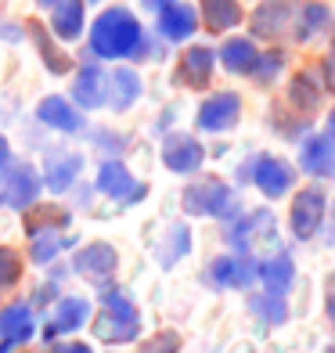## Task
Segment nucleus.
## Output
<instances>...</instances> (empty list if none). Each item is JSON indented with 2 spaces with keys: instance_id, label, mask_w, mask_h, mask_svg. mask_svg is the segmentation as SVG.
Here are the masks:
<instances>
[{
  "instance_id": "nucleus-1",
  "label": "nucleus",
  "mask_w": 335,
  "mask_h": 353,
  "mask_svg": "<svg viewBox=\"0 0 335 353\" xmlns=\"http://www.w3.org/2000/svg\"><path fill=\"white\" fill-rule=\"evenodd\" d=\"M145 33L141 22L134 19L126 8H108L98 14V22L90 29V51L98 58H130V54H145Z\"/></svg>"
},
{
  "instance_id": "nucleus-5",
  "label": "nucleus",
  "mask_w": 335,
  "mask_h": 353,
  "mask_svg": "<svg viewBox=\"0 0 335 353\" xmlns=\"http://www.w3.org/2000/svg\"><path fill=\"white\" fill-rule=\"evenodd\" d=\"M321 220H325V191L321 188L299 191V195L292 199V234L299 238V242H307V238L317 234Z\"/></svg>"
},
{
  "instance_id": "nucleus-32",
  "label": "nucleus",
  "mask_w": 335,
  "mask_h": 353,
  "mask_svg": "<svg viewBox=\"0 0 335 353\" xmlns=\"http://www.w3.org/2000/svg\"><path fill=\"white\" fill-rule=\"evenodd\" d=\"M252 310H256L260 317H267L270 325H281L285 314H289V310H285V303H281V296H274V292H270V296H256V299H252Z\"/></svg>"
},
{
  "instance_id": "nucleus-7",
  "label": "nucleus",
  "mask_w": 335,
  "mask_h": 353,
  "mask_svg": "<svg viewBox=\"0 0 335 353\" xmlns=\"http://www.w3.org/2000/svg\"><path fill=\"white\" fill-rule=\"evenodd\" d=\"M98 188L105 191L108 199H119V202H137L145 199V184H137L130 170H126L119 159H108V163H101L98 170Z\"/></svg>"
},
{
  "instance_id": "nucleus-39",
  "label": "nucleus",
  "mask_w": 335,
  "mask_h": 353,
  "mask_svg": "<svg viewBox=\"0 0 335 353\" xmlns=\"http://www.w3.org/2000/svg\"><path fill=\"white\" fill-rule=\"evenodd\" d=\"M166 4H173V0H145V8H155V11H163Z\"/></svg>"
},
{
  "instance_id": "nucleus-34",
  "label": "nucleus",
  "mask_w": 335,
  "mask_h": 353,
  "mask_svg": "<svg viewBox=\"0 0 335 353\" xmlns=\"http://www.w3.org/2000/svg\"><path fill=\"white\" fill-rule=\"evenodd\" d=\"M281 54L278 51H267L263 58H256V65H252V76H256L260 79V83H270V79H274L278 76V69H281Z\"/></svg>"
},
{
  "instance_id": "nucleus-26",
  "label": "nucleus",
  "mask_w": 335,
  "mask_h": 353,
  "mask_svg": "<svg viewBox=\"0 0 335 353\" xmlns=\"http://www.w3.org/2000/svg\"><path fill=\"white\" fill-rule=\"evenodd\" d=\"M29 33H33V43H37V51L43 54V61H47V69H51L54 76H61V72H69V54L65 51H54V40L47 37V29L40 26V22H33L29 26Z\"/></svg>"
},
{
  "instance_id": "nucleus-4",
  "label": "nucleus",
  "mask_w": 335,
  "mask_h": 353,
  "mask_svg": "<svg viewBox=\"0 0 335 353\" xmlns=\"http://www.w3.org/2000/svg\"><path fill=\"white\" fill-rule=\"evenodd\" d=\"M43 191V181L33 166H8L4 184H0V202L11 210H29Z\"/></svg>"
},
{
  "instance_id": "nucleus-22",
  "label": "nucleus",
  "mask_w": 335,
  "mask_h": 353,
  "mask_svg": "<svg viewBox=\"0 0 335 353\" xmlns=\"http://www.w3.org/2000/svg\"><path fill=\"white\" fill-rule=\"evenodd\" d=\"M202 19H205V29L227 33V29L242 22V8H238V0H202Z\"/></svg>"
},
{
  "instance_id": "nucleus-31",
  "label": "nucleus",
  "mask_w": 335,
  "mask_h": 353,
  "mask_svg": "<svg viewBox=\"0 0 335 353\" xmlns=\"http://www.w3.org/2000/svg\"><path fill=\"white\" fill-rule=\"evenodd\" d=\"M61 228H69V213H61V210H40L37 216L29 213L26 216V231L33 234V231H61Z\"/></svg>"
},
{
  "instance_id": "nucleus-28",
  "label": "nucleus",
  "mask_w": 335,
  "mask_h": 353,
  "mask_svg": "<svg viewBox=\"0 0 335 353\" xmlns=\"http://www.w3.org/2000/svg\"><path fill=\"white\" fill-rule=\"evenodd\" d=\"M87 314H90V307L83 299H65L58 307V317H54V325H51V332L47 335H58V332H72V328H79L87 321Z\"/></svg>"
},
{
  "instance_id": "nucleus-17",
  "label": "nucleus",
  "mask_w": 335,
  "mask_h": 353,
  "mask_svg": "<svg viewBox=\"0 0 335 353\" xmlns=\"http://www.w3.org/2000/svg\"><path fill=\"white\" fill-rule=\"evenodd\" d=\"M51 33L58 40H76L83 33V0H58L51 14Z\"/></svg>"
},
{
  "instance_id": "nucleus-3",
  "label": "nucleus",
  "mask_w": 335,
  "mask_h": 353,
  "mask_svg": "<svg viewBox=\"0 0 335 353\" xmlns=\"http://www.w3.org/2000/svg\"><path fill=\"white\" fill-rule=\"evenodd\" d=\"M184 210L191 216H220V220H231L238 202L231 195V188L223 181H199L184 191Z\"/></svg>"
},
{
  "instance_id": "nucleus-38",
  "label": "nucleus",
  "mask_w": 335,
  "mask_h": 353,
  "mask_svg": "<svg viewBox=\"0 0 335 353\" xmlns=\"http://www.w3.org/2000/svg\"><path fill=\"white\" fill-rule=\"evenodd\" d=\"M58 353H90V346H83V343H65V346H58Z\"/></svg>"
},
{
  "instance_id": "nucleus-12",
  "label": "nucleus",
  "mask_w": 335,
  "mask_h": 353,
  "mask_svg": "<svg viewBox=\"0 0 335 353\" xmlns=\"http://www.w3.org/2000/svg\"><path fill=\"white\" fill-rule=\"evenodd\" d=\"M210 274L216 285H231V288H245L260 278V267L245 260V256H220V260L210 267Z\"/></svg>"
},
{
  "instance_id": "nucleus-27",
  "label": "nucleus",
  "mask_w": 335,
  "mask_h": 353,
  "mask_svg": "<svg viewBox=\"0 0 335 353\" xmlns=\"http://www.w3.org/2000/svg\"><path fill=\"white\" fill-rule=\"evenodd\" d=\"M328 26V8L325 4H303L299 8V22H296V40H310Z\"/></svg>"
},
{
  "instance_id": "nucleus-15",
  "label": "nucleus",
  "mask_w": 335,
  "mask_h": 353,
  "mask_svg": "<svg viewBox=\"0 0 335 353\" xmlns=\"http://www.w3.org/2000/svg\"><path fill=\"white\" fill-rule=\"evenodd\" d=\"M72 98L83 105V108L105 105V101H108V79H105V72L94 69V65H87L83 72L76 76V83H72Z\"/></svg>"
},
{
  "instance_id": "nucleus-23",
  "label": "nucleus",
  "mask_w": 335,
  "mask_h": 353,
  "mask_svg": "<svg viewBox=\"0 0 335 353\" xmlns=\"http://www.w3.org/2000/svg\"><path fill=\"white\" fill-rule=\"evenodd\" d=\"M256 58H260V51H256V43L252 40H227L220 47V65L227 69V72H252V65H256Z\"/></svg>"
},
{
  "instance_id": "nucleus-24",
  "label": "nucleus",
  "mask_w": 335,
  "mask_h": 353,
  "mask_svg": "<svg viewBox=\"0 0 335 353\" xmlns=\"http://www.w3.org/2000/svg\"><path fill=\"white\" fill-rule=\"evenodd\" d=\"M270 231H274V220H270V213L267 210H260V213H252V216H245L238 228L231 231V238L238 242V249H252V242L263 234V238H270Z\"/></svg>"
},
{
  "instance_id": "nucleus-33",
  "label": "nucleus",
  "mask_w": 335,
  "mask_h": 353,
  "mask_svg": "<svg viewBox=\"0 0 335 353\" xmlns=\"http://www.w3.org/2000/svg\"><path fill=\"white\" fill-rule=\"evenodd\" d=\"M19 274H22V260H19V252H14V249H0V292L19 281Z\"/></svg>"
},
{
  "instance_id": "nucleus-13",
  "label": "nucleus",
  "mask_w": 335,
  "mask_h": 353,
  "mask_svg": "<svg viewBox=\"0 0 335 353\" xmlns=\"http://www.w3.org/2000/svg\"><path fill=\"white\" fill-rule=\"evenodd\" d=\"M199 26V11L187 4H166L159 11V33L166 40H187Z\"/></svg>"
},
{
  "instance_id": "nucleus-14",
  "label": "nucleus",
  "mask_w": 335,
  "mask_h": 353,
  "mask_svg": "<svg viewBox=\"0 0 335 353\" xmlns=\"http://www.w3.org/2000/svg\"><path fill=\"white\" fill-rule=\"evenodd\" d=\"M299 166L307 170L310 176H328L335 173V148L328 137H307L299 152Z\"/></svg>"
},
{
  "instance_id": "nucleus-35",
  "label": "nucleus",
  "mask_w": 335,
  "mask_h": 353,
  "mask_svg": "<svg viewBox=\"0 0 335 353\" xmlns=\"http://www.w3.org/2000/svg\"><path fill=\"white\" fill-rule=\"evenodd\" d=\"M177 350H181L177 332H159L155 339H148L145 346H141V353H177Z\"/></svg>"
},
{
  "instance_id": "nucleus-11",
  "label": "nucleus",
  "mask_w": 335,
  "mask_h": 353,
  "mask_svg": "<svg viewBox=\"0 0 335 353\" xmlns=\"http://www.w3.org/2000/svg\"><path fill=\"white\" fill-rule=\"evenodd\" d=\"M213 61H216V54L210 51V47H187L181 65H177L181 83L191 87V90H202L213 79Z\"/></svg>"
},
{
  "instance_id": "nucleus-25",
  "label": "nucleus",
  "mask_w": 335,
  "mask_h": 353,
  "mask_svg": "<svg viewBox=\"0 0 335 353\" xmlns=\"http://www.w3.org/2000/svg\"><path fill=\"white\" fill-rule=\"evenodd\" d=\"M79 155H65V159H54L51 163V170H47V176H43V188H51V191H69L72 184H76V176H79Z\"/></svg>"
},
{
  "instance_id": "nucleus-18",
  "label": "nucleus",
  "mask_w": 335,
  "mask_h": 353,
  "mask_svg": "<svg viewBox=\"0 0 335 353\" xmlns=\"http://www.w3.org/2000/svg\"><path fill=\"white\" fill-rule=\"evenodd\" d=\"M37 116H40V123L54 126V130H61V134H76L79 130V112L65 98H43L40 108H37Z\"/></svg>"
},
{
  "instance_id": "nucleus-19",
  "label": "nucleus",
  "mask_w": 335,
  "mask_h": 353,
  "mask_svg": "<svg viewBox=\"0 0 335 353\" xmlns=\"http://www.w3.org/2000/svg\"><path fill=\"white\" fill-rule=\"evenodd\" d=\"M292 274H296V267H292V260H289V252H274L270 260L260 263V278H263V285H267V292H274V296L289 292Z\"/></svg>"
},
{
  "instance_id": "nucleus-37",
  "label": "nucleus",
  "mask_w": 335,
  "mask_h": 353,
  "mask_svg": "<svg viewBox=\"0 0 335 353\" xmlns=\"http://www.w3.org/2000/svg\"><path fill=\"white\" fill-rule=\"evenodd\" d=\"M8 166H11V148H8V141L0 137V173H4Z\"/></svg>"
},
{
  "instance_id": "nucleus-10",
  "label": "nucleus",
  "mask_w": 335,
  "mask_h": 353,
  "mask_svg": "<svg viewBox=\"0 0 335 353\" xmlns=\"http://www.w3.org/2000/svg\"><path fill=\"white\" fill-rule=\"evenodd\" d=\"M76 270H79V274H83L87 281L105 285V281L112 278V270H116V249L105 245V242L87 245L83 252L76 256Z\"/></svg>"
},
{
  "instance_id": "nucleus-20",
  "label": "nucleus",
  "mask_w": 335,
  "mask_h": 353,
  "mask_svg": "<svg viewBox=\"0 0 335 353\" xmlns=\"http://www.w3.org/2000/svg\"><path fill=\"white\" fill-rule=\"evenodd\" d=\"M137 98H141V79H137L134 69H116L108 76V101L116 112L130 108Z\"/></svg>"
},
{
  "instance_id": "nucleus-36",
  "label": "nucleus",
  "mask_w": 335,
  "mask_h": 353,
  "mask_svg": "<svg viewBox=\"0 0 335 353\" xmlns=\"http://www.w3.org/2000/svg\"><path fill=\"white\" fill-rule=\"evenodd\" d=\"M325 79H328V87L335 90V51H328V58H325Z\"/></svg>"
},
{
  "instance_id": "nucleus-40",
  "label": "nucleus",
  "mask_w": 335,
  "mask_h": 353,
  "mask_svg": "<svg viewBox=\"0 0 335 353\" xmlns=\"http://www.w3.org/2000/svg\"><path fill=\"white\" fill-rule=\"evenodd\" d=\"M328 141L335 144V112H332V116H328Z\"/></svg>"
},
{
  "instance_id": "nucleus-2",
  "label": "nucleus",
  "mask_w": 335,
  "mask_h": 353,
  "mask_svg": "<svg viewBox=\"0 0 335 353\" xmlns=\"http://www.w3.org/2000/svg\"><path fill=\"white\" fill-rule=\"evenodd\" d=\"M137 332H141V321H137L134 303L123 292H105L101 314L94 321V335L105 343H130Z\"/></svg>"
},
{
  "instance_id": "nucleus-8",
  "label": "nucleus",
  "mask_w": 335,
  "mask_h": 353,
  "mask_svg": "<svg viewBox=\"0 0 335 353\" xmlns=\"http://www.w3.org/2000/svg\"><path fill=\"white\" fill-rule=\"evenodd\" d=\"M252 184H256L267 199H281L285 191L292 188V166L285 163V159L260 155L256 166H252Z\"/></svg>"
},
{
  "instance_id": "nucleus-21",
  "label": "nucleus",
  "mask_w": 335,
  "mask_h": 353,
  "mask_svg": "<svg viewBox=\"0 0 335 353\" xmlns=\"http://www.w3.org/2000/svg\"><path fill=\"white\" fill-rule=\"evenodd\" d=\"M0 332H4V346H0V353H8L11 343H26L29 335H33V314H29V307H8L4 317H0Z\"/></svg>"
},
{
  "instance_id": "nucleus-29",
  "label": "nucleus",
  "mask_w": 335,
  "mask_h": 353,
  "mask_svg": "<svg viewBox=\"0 0 335 353\" xmlns=\"http://www.w3.org/2000/svg\"><path fill=\"white\" fill-rule=\"evenodd\" d=\"M289 101H292L299 112H314V108H317V101H321V90H317V83H314L310 72H299V76L292 79Z\"/></svg>"
},
{
  "instance_id": "nucleus-6",
  "label": "nucleus",
  "mask_w": 335,
  "mask_h": 353,
  "mask_svg": "<svg viewBox=\"0 0 335 353\" xmlns=\"http://www.w3.org/2000/svg\"><path fill=\"white\" fill-rule=\"evenodd\" d=\"M238 116H242V101H238V94H231V90L213 94V98L202 101V108H199V130L223 134V130H231V126L238 123Z\"/></svg>"
},
{
  "instance_id": "nucleus-41",
  "label": "nucleus",
  "mask_w": 335,
  "mask_h": 353,
  "mask_svg": "<svg viewBox=\"0 0 335 353\" xmlns=\"http://www.w3.org/2000/svg\"><path fill=\"white\" fill-rule=\"evenodd\" d=\"M40 4H58V0H40Z\"/></svg>"
},
{
  "instance_id": "nucleus-9",
  "label": "nucleus",
  "mask_w": 335,
  "mask_h": 353,
  "mask_svg": "<svg viewBox=\"0 0 335 353\" xmlns=\"http://www.w3.org/2000/svg\"><path fill=\"white\" fill-rule=\"evenodd\" d=\"M202 159H205V152H202V144L191 134H173L163 144V163L173 173H195L202 166Z\"/></svg>"
},
{
  "instance_id": "nucleus-16",
  "label": "nucleus",
  "mask_w": 335,
  "mask_h": 353,
  "mask_svg": "<svg viewBox=\"0 0 335 353\" xmlns=\"http://www.w3.org/2000/svg\"><path fill=\"white\" fill-rule=\"evenodd\" d=\"M289 22H292V4L289 0H274V4H263L252 14V33L263 37V40H274Z\"/></svg>"
},
{
  "instance_id": "nucleus-30",
  "label": "nucleus",
  "mask_w": 335,
  "mask_h": 353,
  "mask_svg": "<svg viewBox=\"0 0 335 353\" xmlns=\"http://www.w3.org/2000/svg\"><path fill=\"white\" fill-rule=\"evenodd\" d=\"M29 238H33V245H29V252H33V263H47L54 252L65 249V245H61V231H33Z\"/></svg>"
}]
</instances>
